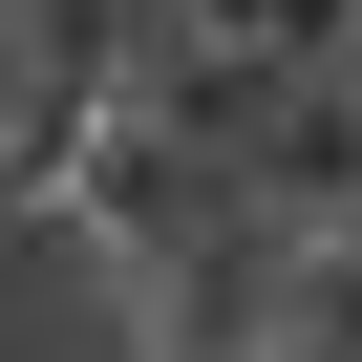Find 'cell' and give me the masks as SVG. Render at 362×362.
<instances>
[{
	"label": "cell",
	"mask_w": 362,
	"mask_h": 362,
	"mask_svg": "<svg viewBox=\"0 0 362 362\" xmlns=\"http://www.w3.org/2000/svg\"><path fill=\"white\" fill-rule=\"evenodd\" d=\"M256 362H362V341H341V320H277V341H256Z\"/></svg>",
	"instance_id": "cell-1"
},
{
	"label": "cell",
	"mask_w": 362,
	"mask_h": 362,
	"mask_svg": "<svg viewBox=\"0 0 362 362\" xmlns=\"http://www.w3.org/2000/svg\"><path fill=\"white\" fill-rule=\"evenodd\" d=\"M341 64H362V43H341Z\"/></svg>",
	"instance_id": "cell-3"
},
{
	"label": "cell",
	"mask_w": 362,
	"mask_h": 362,
	"mask_svg": "<svg viewBox=\"0 0 362 362\" xmlns=\"http://www.w3.org/2000/svg\"><path fill=\"white\" fill-rule=\"evenodd\" d=\"M149 22H277V0H149Z\"/></svg>",
	"instance_id": "cell-2"
}]
</instances>
